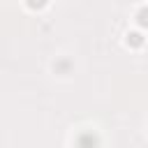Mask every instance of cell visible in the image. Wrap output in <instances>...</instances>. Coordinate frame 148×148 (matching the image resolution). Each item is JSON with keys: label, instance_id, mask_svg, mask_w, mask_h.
I'll list each match as a JSON object with an SVG mask.
<instances>
[{"label": "cell", "instance_id": "obj_3", "mask_svg": "<svg viewBox=\"0 0 148 148\" xmlns=\"http://www.w3.org/2000/svg\"><path fill=\"white\" fill-rule=\"evenodd\" d=\"M139 23L141 25H148V7H141L139 9Z\"/></svg>", "mask_w": 148, "mask_h": 148}, {"label": "cell", "instance_id": "obj_1", "mask_svg": "<svg viewBox=\"0 0 148 148\" xmlns=\"http://www.w3.org/2000/svg\"><path fill=\"white\" fill-rule=\"evenodd\" d=\"M97 143H99V139H97V134H92V132H83V134L79 136V141H76L79 148H97Z\"/></svg>", "mask_w": 148, "mask_h": 148}, {"label": "cell", "instance_id": "obj_2", "mask_svg": "<svg viewBox=\"0 0 148 148\" xmlns=\"http://www.w3.org/2000/svg\"><path fill=\"white\" fill-rule=\"evenodd\" d=\"M127 44H132V46H141V44H143L141 32H127Z\"/></svg>", "mask_w": 148, "mask_h": 148}]
</instances>
